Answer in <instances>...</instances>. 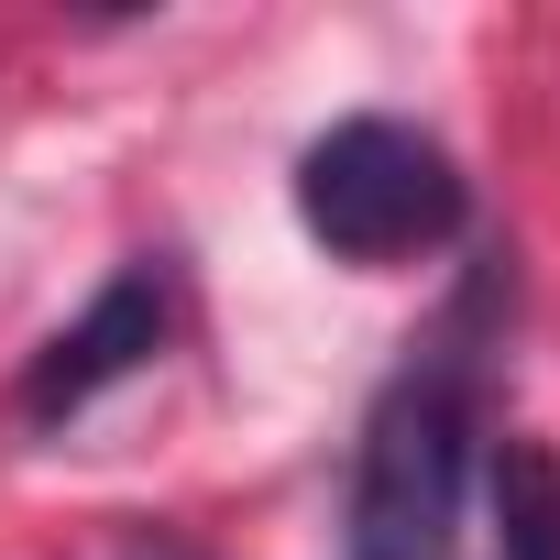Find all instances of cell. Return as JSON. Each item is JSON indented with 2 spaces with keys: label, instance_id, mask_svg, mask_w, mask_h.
Wrapping results in <instances>:
<instances>
[{
  "label": "cell",
  "instance_id": "6da1fadb",
  "mask_svg": "<svg viewBox=\"0 0 560 560\" xmlns=\"http://www.w3.org/2000/svg\"><path fill=\"white\" fill-rule=\"evenodd\" d=\"M472 319L483 287L451 308V330L374 396L363 451H352V560H451L462 549V483H472Z\"/></svg>",
  "mask_w": 560,
  "mask_h": 560
},
{
  "label": "cell",
  "instance_id": "7a4b0ae2",
  "mask_svg": "<svg viewBox=\"0 0 560 560\" xmlns=\"http://www.w3.org/2000/svg\"><path fill=\"white\" fill-rule=\"evenodd\" d=\"M298 220H308V242L341 253V264H418V253L462 242L472 187H462V165H451L429 132L363 110V121H330V132L298 154Z\"/></svg>",
  "mask_w": 560,
  "mask_h": 560
},
{
  "label": "cell",
  "instance_id": "3957f363",
  "mask_svg": "<svg viewBox=\"0 0 560 560\" xmlns=\"http://www.w3.org/2000/svg\"><path fill=\"white\" fill-rule=\"evenodd\" d=\"M165 330H176V275L143 253V264H121L110 287L89 298V319H78V330H56V341L34 352V374H23L12 418H23V429H56V418L100 407L121 374H143V363L165 352Z\"/></svg>",
  "mask_w": 560,
  "mask_h": 560
},
{
  "label": "cell",
  "instance_id": "277c9868",
  "mask_svg": "<svg viewBox=\"0 0 560 560\" xmlns=\"http://www.w3.org/2000/svg\"><path fill=\"white\" fill-rule=\"evenodd\" d=\"M494 560H560V451L549 440L494 451Z\"/></svg>",
  "mask_w": 560,
  "mask_h": 560
}]
</instances>
